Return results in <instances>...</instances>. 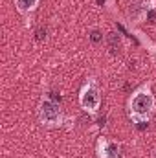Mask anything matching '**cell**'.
Segmentation results:
<instances>
[{
  "label": "cell",
  "instance_id": "1",
  "mask_svg": "<svg viewBox=\"0 0 156 158\" xmlns=\"http://www.w3.org/2000/svg\"><path fill=\"white\" fill-rule=\"evenodd\" d=\"M156 112V98L153 94L151 83L140 85L127 99V116L134 125H145L149 123Z\"/></svg>",
  "mask_w": 156,
  "mask_h": 158
},
{
  "label": "cell",
  "instance_id": "4",
  "mask_svg": "<svg viewBox=\"0 0 156 158\" xmlns=\"http://www.w3.org/2000/svg\"><path fill=\"white\" fill-rule=\"evenodd\" d=\"M96 155L97 158H125L121 143L109 138V136H101L96 142Z\"/></svg>",
  "mask_w": 156,
  "mask_h": 158
},
{
  "label": "cell",
  "instance_id": "3",
  "mask_svg": "<svg viewBox=\"0 0 156 158\" xmlns=\"http://www.w3.org/2000/svg\"><path fill=\"white\" fill-rule=\"evenodd\" d=\"M79 107L86 112L96 116L101 109V88L97 79L90 77L79 90Z\"/></svg>",
  "mask_w": 156,
  "mask_h": 158
},
{
  "label": "cell",
  "instance_id": "6",
  "mask_svg": "<svg viewBox=\"0 0 156 158\" xmlns=\"http://www.w3.org/2000/svg\"><path fill=\"white\" fill-rule=\"evenodd\" d=\"M90 40L94 42V44H97V42H103V35H101V31L99 30H90Z\"/></svg>",
  "mask_w": 156,
  "mask_h": 158
},
{
  "label": "cell",
  "instance_id": "5",
  "mask_svg": "<svg viewBox=\"0 0 156 158\" xmlns=\"http://www.w3.org/2000/svg\"><path fill=\"white\" fill-rule=\"evenodd\" d=\"M15 4V9L18 11V15L22 17H30L35 13V9L39 7L40 0H13Z\"/></svg>",
  "mask_w": 156,
  "mask_h": 158
},
{
  "label": "cell",
  "instance_id": "7",
  "mask_svg": "<svg viewBox=\"0 0 156 158\" xmlns=\"http://www.w3.org/2000/svg\"><path fill=\"white\" fill-rule=\"evenodd\" d=\"M153 158H156V149H154V151H153Z\"/></svg>",
  "mask_w": 156,
  "mask_h": 158
},
{
  "label": "cell",
  "instance_id": "2",
  "mask_svg": "<svg viewBox=\"0 0 156 158\" xmlns=\"http://www.w3.org/2000/svg\"><path fill=\"white\" fill-rule=\"evenodd\" d=\"M37 116H39L40 125L48 127V129H57L63 127L64 123V114L63 109L57 101H53L50 96H42L37 107Z\"/></svg>",
  "mask_w": 156,
  "mask_h": 158
}]
</instances>
